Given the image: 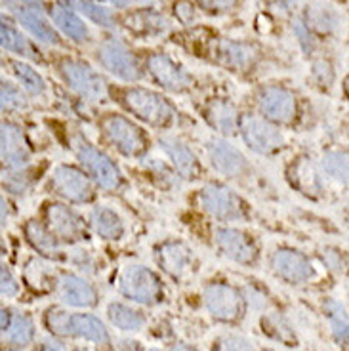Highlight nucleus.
<instances>
[{"label":"nucleus","instance_id":"nucleus-5","mask_svg":"<svg viewBox=\"0 0 349 351\" xmlns=\"http://www.w3.org/2000/svg\"><path fill=\"white\" fill-rule=\"evenodd\" d=\"M97 58L105 69L119 79L130 82L140 77V67H138L136 58L132 56L130 50H126L123 44L117 40H107L101 44L97 50Z\"/></svg>","mask_w":349,"mask_h":351},{"label":"nucleus","instance_id":"nucleus-42","mask_svg":"<svg viewBox=\"0 0 349 351\" xmlns=\"http://www.w3.org/2000/svg\"><path fill=\"white\" fill-rule=\"evenodd\" d=\"M18 282L16 279L12 277V273L10 269H6V265L2 267V296H6V298H12V296H16L18 294Z\"/></svg>","mask_w":349,"mask_h":351},{"label":"nucleus","instance_id":"nucleus-6","mask_svg":"<svg viewBox=\"0 0 349 351\" xmlns=\"http://www.w3.org/2000/svg\"><path fill=\"white\" fill-rule=\"evenodd\" d=\"M241 132L245 138L246 145L256 153H273L282 145V136L277 128H273L258 117L246 114L241 119Z\"/></svg>","mask_w":349,"mask_h":351},{"label":"nucleus","instance_id":"nucleus-49","mask_svg":"<svg viewBox=\"0 0 349 351\" xmlns=\"http://www.w3.org/2000/svg\"><path fill=\"white\" fill-rule=\"evenodd\" d=\"M2 221H6V202L2 201Z\"/></svg>","mask_w":349,"mask_h":351},{"label":"nucleus","instance_id":"nucleus-37","mask_svg":"<svg viewBox=\"0 0 349 351\" xmlns=\"http://www.w3.org/2000/svg\"><path fill=\"white\" fill-rule=\"evenodd\" d=\"M46 325L56 334L71 336V315L63 313L60 309H50L46 315Z\"/></svg>","mask_w":349,"mask_h":351},{"label":"nucleus","instance_id":"nucleus-51","mask_svg":"<svg viewBox=\"0 0 349 351\" xmlns=\"http://www.w3.org/2000/svg\"><path fill=\"white\" fill-rule=\"evenodd\" d=\"M10 351H14V350H10Z\"/></svg>","mask_w":349,"mask_h":351},{"label":"nucleus","instance_id":"nucleus-9","mask_svg":"<svg viewBox=\"0 0 349 351\" xmlns=\"http://www.w3.org/2000/svg\"><path fill=\"white\" fill-rule=\"evenodd\" d=\"M80 160L86 167V170L96 180L97 185H101L104 189H117L121 185V172L115 167L113 160L104 155L101 151H97L92 145H82L79 151Z\"/></svg>","mask_w":349,"mask_h":351},{"label":"nucleus","instance_id":"nucleus-27","mask_svg":"<svg viewBox=\"0 0 349 351\" xmlns=\"http://www.w3.org/2000/svg\"><path fill=\"white\" fill-rule=\"evenodd\" d=\"M53 23L58 25V29H62L63 35H67L73 40H86L88 29L86 25L82 23V19L77 18L73 12H69L67 8H56L52 12Z\"/></svg>","mask_w":349,"mask_h":351},{"label":"nucleus","instance_id":"nucleus-41","mask_svg":"<svg viewBox=\"0 0 349 351\" xmlns=\"http://www.w3.org/2000/svg\"><path fill=\"white\" fill-rule=\"evenodd\" d=\"M294 33H296L298 40L302 44V48L306 50V52H311L315 48L313 38H311V33H309V29H307L302 21H294Z\"/></svg>","mask_w":349,"mask_h":351},{"label":"nucleus","instance_id":"nucleus-22","mask_svg":"<svg viewBox=\"0 0 349 351\" xmlns=\"http://www.w3.org/2000/svg\"><path fill=\"white\" fill-rule=\"evenodd\" d=\"M160 147L165 149L168 157L172 158L176 170L184 176V178H191L195 174L197 162H195V157H193L191 151L187 149L184 143L172 140V138H163L160 140Z\"/></svg>","mask_w":349,"mask_h":351},{"label":"nucleus","instance_id":"nucleus-19","mask_svg":"<svg viewBox=\"0 0 349 351\" xmlns=\"http://www.w3.org/2000/svg\"><path fill=\"white\" fill-rule=\"evenodd\" d=\"M2 160L10 168L25 167L29 160V151L21 130L12 123L2 124Z\"/></svg>","mask_w":349,"mask_h":351},{"label":"nucleus","instance_id":"nucleus-36","mask_svg":"<svg viewBox=\"0 0 349 351\" xmlns=\"http://www.w3.org/2000/svg\"><path fill=\"white\" fill-rule=\"evenodd\" d=\"M0 43H2V48H4V50L21 53V56H27V53H29V46H27L25 38L19 35L14 27L6 25V23L0 25Z\"/></svg>","mask_w":349,"mask_h":351},{"label":"nucleus","instance_id":"nucleus-3","mask_svg":"<svg viewBox=\"0 0 349 351\" xmlns=\"http://www.w3.org/2000/svg\"><path fill=\"white\" fill-rule=\"evenodd\" d=\"M204 304L212 315L219 319V321H237L245 313V300L241 296V292L235 290L229 285H221V282H214L208 285L204 292Z\"/></svg>","mask_w":349,"mask_h":351},{"label":"nucleus","instance_id":"nucleus-26","mask_svg":"<svg viewBox=\"0 0 349 351\" xmlns=\"http://www.w3.org/2000/svg\"><path fill=\"white\" fill-rule=\"evenodd\" d=\"M321 165H323L324 172L330 176L332 180H336L338 184L349 185V151H326L323 155Z\"/></svg>","mask_w":349,"mask_h":351},{"label":"nucleus","instance_id":"nucleus-48","mask_svg":"<svg viewBox=\"0 0 349 351\" xmlns=\"http://www.w3.org/2000/svg\"><path fill=\"white\" fill-rule=\"evenodd\" d=\"M172 351H197L195 348H189V346H176V348H172Z\"/></svg>","mask_w":349,"mask_h":351},{"label":"nucleus","instance_id":"nucleus-28","mask_svg":"<svg viewBox=\"0 0 349 351\" xmlns=\"http://www.w3.org/2000/svg\"><path fill=\"white\" fill-rule=\"evenodd\" d=\"M126 25H130L134 31L143 33V35H155V33H163L166 29V19L158 16L157 12L151 10H141L132 14L130 18H126Z\"/></svg>","mask_w":349,"mask_h":351},{"label":"nucleus","instance_id":"nucleus-47","mask_svg":"<svg viewBox=\"0 0 349 351\" xmlns=\"http://www.w3.org/2000/svg\"><path fill=\"white\" fill-rule=\"evenodd\" d=\"M43 351H63L60 346H56L53 342H46L43 346Z\"/></svg>","mask_w":349,"mask_h":351},{"label":"nucleus","instance_id":"nucleus-16","mask_svg":"<svg viewBox=\"0 0 349 351\" xmlns=\"http://www.w3.org/2000/svg\"><path fill=\"white\" fill-rule=\"evenodd\" d=\"M60 296L63 304L71 307H92L96 304L97 294L94 287L79 275L65 273L60 279Z\"/></svg>","mask_w":349,"mask_h":351},{"label":"nucleus","instance_id":"nucleus-32","mask_svg":"<svg viewBox=\"0 0 349 351\" xmlns=\"http://www.w3.org/2000/svg\"><path fill=\"white\" fill-rule=\"evenodd\" d=\"M237 111L233 109V106H229L226 101H218L214 106L210 107L208 117L212 124L218 128L219 132L224 134H233L235 132V124H237Z\"/></svg>","mask_w":349,"mask_h":351},{"label":"nucleus","instance_id":"nucleus-4","mask_svg":"<svg viewBox=\"0 0 349 351\" xmlns=\"http://www.w3.org/2000/svg\"><path fill=\"white\" fill-rule=\"evenodd\" d=\"M104 130L109 141L126 157H136L145 147V136L136 124H132L124 117H107L104 121Z\"/></svg>","mask_w":349,"mask_h":351},{"label":"nucleus","instance_id":"nucleus-43","mask_svg":"<svg viewBox=\"0 0 349 351\" xmlns=\"http://www.w3.org/2000/svg\"><path fill=\"white\" fill-rule=\"evenodd\" d=\"M202 8L210 10V12H221V10H229L235 6L237 0H199Z\"/></svg>","mask_w":349,"mask_h":351},{"label":"nucleus","instance_id":"nucleus-18","mask_svg":"<svg viewBox=\"0 0 349 351\" xmlns=\"http://www.w3.org/2000/svg\"><path fill=\"white\" fill-rule=\"evenodd\" d=\"M48 221H50V228L58 235V237L75 239L84 237V226H82V219L75 214V212L63 206V204H50V208L46 210Z\"/></svg>","mask_w":349,"mask_h":351},{"label":"nucleus","instance_id":"nucleus-21","mask_svg":"<svg viewBox=\"0 0 349 351\" xmlns=\"http://www.w3.org/2000/svg\"><path fill=\"white\" fill-rule=\"evenodd\" d=\"M71 336H79L94 343L109 342V334L104 323L97 317L88 315V313L71 315Z\"/></svg>","mask_w":349,"mask_h":351},{"label":"nucleus","instance_id":"nucleus-34","mask_svg":"<svg viewBox=\"0 0 349 351\" xmlns=\"http://www.w3.org/2000/svg\"><path fill=\"white\" fill-rule=\"evenodd\" d=\"M296 184L309 195H317L323 185H321V180L315 172V168L307 162V160H302L296 167Z\"/></svg>","mask_w":349,"mask_h":351},{"label":"nucleus","instance_id":"nucleus-12","mask_svg":"<svg viewBox=\"0 0 349 351\" xmlns=\"http://www.w3.org/2000/svg\"><path fill=\"white\" fill-rule=\"evenodd\" d=\"M52 185L58 193L75 202H84L92 197L88 178L73 167H58L52 176Z\"/></svg>","mask_w":349,"mask_h":351},{"label":"nucleus","instance_id":"nucleus-30","mask_svg":"<svg viewBox=\"0 0 349 351\" xmlns=\"http://www.w3.org/2000/svg\"><path fill=\"white\" fill-rule=\"evenodd\" d=\"M109 319H111V323H113L117 328H121V330H140L141 326H143V317L138 313V311H134L130 307L123 306V304H111L109 306Z\"/></svg>","mask_w":349,"mask_h":351},{"label":"nucleus","instance_id":"nucleus-24","mask_svg":"<svg viewBox=\"0 0 349 351\" xmlns=\"http://www.w3.org/2000/svg\"><path fill=\"white\" fill-rule=\"evenodd\" d=\"M92 226L97 235H101L104 239H119L123 237L124 233V226L119 214L105 206H97L96 210L92 212Z\"/></svg>","mask_w":349,"mask_h":351},{"label":"nucleus","instance_id":"nucleus-11","mask_svg":"<svg viewBox=\"0 0 349 351\" xmlns=\"http://www.w3.org/2000/svg\"><path fill=\"white\" fill-rule=\"evenodd\" d=\"M204 210L219 219H233L241 216V201L224 185H206L201 191Z\"/></svg>","mask_w":349,"mask_h":351},{"label":"nucleus","instance_id":"nucleus-33","mask_svg":"<svg viewBox=\"0 0 349 351\" xmlns=\"http://www.w3.org/2000/svg\"><path fill=\"white\" fill-rule=\"evenodd\" d=\"M14 73H16V77H18L19 82L23 84V88L29 94H33V96L43 94L44 80L33 67H29L25 63H14Z\"/></svg>","mask_w":349,"mask_h":351},{"label":"nucleus","instance_id":"nucleus-39","mask_svg":"<svg viewBox=\"0 0 349 351\" xmlns=\"http://www.w3.org/2000/svg\"><path fill=\"white\" fill-rule=\"evenodd\" d=\"M25 106L23 96L19 94V90L16 86H12L10 82H2V109H19Z\"/></svg>","mask_w":349,"mask_h":351},{"label":"nucleus","instance_id":"nucleus-44","mask_svg":"<svg viewBox=\"0 0 349 351\" xmlns=\"http://www.w3.org/2000/svg\"><path fill=\"white\" fill-rule=\"evenodd\" d=\"M176 16L182 19L184 23H189L193 18H195V12H193V6L189 2H180L178 8H176Z\"/></svg>","mask_w":349,"mask_h":351},{"label":"nucleus","instance_id":"nucleus-40","mask_svg":"<svg viewBox=\"0 0 349 351\" xmlns=\"http://www.w3.org/2000/svg\"><path fill=\"white\" fill-rule=\"evenodd\" d=\"M216 351H254L250 342L246 338H241V336H229L226 340H221L218 343Z\"/></svg>","mask_w":349,"mask_h":351},{"label":"nucleus","instance_id":"nucleus-31","mask_svg":"<svg viewBox=\"0 0 349 351\" xmlns=\"http://www.w3.org/2000/svg\"><path fill=\"white\" fill-rule=\"evenodd\" d=\"M4 334H6V338L12 343H16V346H27V343L33 340V334H35L33 321L27 315H23V313H18V315L12 317L10 328Z\"/></svg>","mask_w":349,"mask_h":351},{"label":"nucleus","instance_id":"nucleus-8","mask_svg":"<svg viewBox=\"0 0 349 351\" xmlns=\"http://www.w3.org/2000/svg\"><path fill=\"white\" fill-rule=\"evenodd\" d=\"M271 267L275 275L287 282H306L313 277V267L306 256L290 248H280L271 258Z\"/></svg>","mask_w":349,"mask_h":351},{"label":"nucleus","instance_id":"nucleus-7","mask_svg":"<svg viewBox=\"0 0 349 351\" xmlns=\"http://www.w3.org/2000/svg\"><path fill=\"white\" fill-rule=\"evenodd\" d=\"M63 79L67 80L77 94L88 99H99L105 96V82L96 71L90 69L86 63L80 62H63L62 63Z\"/></svg>","mask_w":349,"mask_h":351},{"label":"nucleus","instance_id":"nucleus-10","mask_svg":"<svg viewBox=\"0 0 349 351\" xmlns=\"http://www.w3.org/2000/svg\"><path fill=\"white\" fill-rule=\"evenodd\" d=\"M10 10L14 12V16L21 21V25L25 27L36 40L46 44H58V35L52 27L46 23L43 18V4H29V2H10Z\"/></svg>","mask_w":349,"mask_h":351},{"label":"nucleus","instance_id":"nucleus-15","mask_svg":"<svg viewBox=\"0 0 349 351\" xmlns=\"http://www.w3.org/2000/svg\"><path fill=\"white\" fill-rule=\"evenodd\" d=\"M147 69L160 86L172 92H180L189 86V77L185 75L184 69H180L165 53H153L147 60Z\"/></svg>","mask_w":349,"mask_h":351},{"label":"nucleus","instance_id":"nucleus-20","mask_svg":"<svg viewBox=\"0 0 349 351\" xmlns=\"http://www.w3.org/2000/svg\"><path fill=\"white\" fill-rule=\"evenodd\" d=\"M210 157L216 170L229 178H235L245 170V157L227 141H216L210 149Z\"/></svg>","mask_w":349,"mask_h":351},{"label":"nucleus","instance_id":"nucleus-13","mask_svg":"<svg viewBox=\"0 0 349 351\" xmlns=\"http://www.w3.org/2000/svg\"><path fill=\"white\" fill-rule=\"evenodd\" d=\"M260 107L267 119L275 123H290L296 113V99L287 88L269 86L260 94Z\"/></svg>","mask_w":349,"mask_h":351},{"label":"nucleus","instance_id":"nucleus-46","mask_svg":"<svg viewBox=\"0 0 349 351\" xmlns=\"http://www.w3.org/2000/svg\"><path fill=\"white\" fill-rule=\"evenodd\" d=\"M92 2H107V4H113V6H126L130 0H92Z\"/></svg>","mask_w":349,"mask_h":351},{"label":"nucleus","instance_id":"nucleus-50","mask_svg":"<svg viewBox=\"0 0 349 351\" xmlns=\"http://www.w3.org/2000/svg\"><path fill=\"white\" fill-rule=\"evenodd\" d=\"M151 351H158V350H151Z\"/></svg>","mask_w":349,"mask_h":351},{"label":"nucleus","instance_id":"nucleus-14","mask_svg":"<svg viewBox=\"0 0 349 351\" xmlns=\"http://www.w3.org/2000/svg\"><path fill=\"white\" fill-rule=\"evenodd\" d=\"M216 245L233 262L250 263L256 260V246L250 241V237L245 235L243 231H239V229H218Z\"/></svg>","mask_w":349,"mask_h":351},{"label":"nucleus","instance_id":"nucleus-29","mask_svg":"<svg viewBox=\"0 0 349 351\" xmlns=\"http://www.w3.org/2000/svg\"><path fill=\"white\" fill-rule=\"evenodd\" d=\"M25 235L29 243L35 246L38 252L44 256H58V243L56 239L44 229L43 223H38L35 219H31L25 226Z\"/></svg>","mask_w":349,"mask_h":351},{"label":"nucleus","instance_id":"nucleus-45","mask_svg":"<svg viewBox=\"0 0 349 351\" xmlns=\"http://www.w3.org/2000/svg\"><path fill=\"white\" fill-rule=\"evenodd\" d=\"M324 262L328 263V265H332V269H338V271L341 269V258L336 254V252H332V250L324 252Z\"/></svg>","mask_w":349,"mask_h":351},{"label":"nucleus","instance_id":"nucleus-17","mask_svg":"<svg viewBox=\"0 0 349 351\" xmlns=\"http://www.w3.org/2000/svg\"><path fill=\"white\" fill-rule=\"evenodd\" d=\"M191 248L184 243H166L157 250V262L170 277H184L191 265Z\"/></svg>","mask_w":349,"mask_h":351},{"label":"nucleus","instance_id":"nucleus-35","mask_svg":"<svg viewBox=\"0 0 349 351\" xmlns=\"http://www.w3.org/2000/svg\"><path fill=\"white\" fill-rule=\"evenodd\" d=\"M73 6H77L79 12H82L97 25L107 27V29L115 27V16L107 8H101L97 4H90V2H80V0H73Z\"/></svg>","mask_w":349,"mask_h":351},{"label":"nucleus","instance_id":"nucleus-1","mask_svg":"<svg viewBox=\"0 0 349 351\" xmlns=\"http://www.w3.org/2000/svg\"><path fill=\"white\" fill-rule=\"evenodd\" d=\"M119 289L124 296L138 304H157L163 298V285L155 273L143 265H128L119 279Z\"/></svg>","mask_w":349,"mask_h":351},{"label":"nucleus","instance_id":"nucleus-38","mask_svg":"<svg viewBox=\"0 0 349 351\" xmlns=\"http://www.w3.org/2000/svg\"><path fill=\"white\" fill-rule=\"evenodd\" d=\"M263 326H267V328H263V330H267L271 336H275V338H279L282 342H287L288 346H292L294 343V332L290 330V326L282 321V319H277V317H273V319H267Z\"/></svg>","mask_w":349,"mask_h":351},{"label":"nucleus","instance_id":"nucleus-23","mask_svg":"<svg viewBox=\"0 0 349 351\" xmlns=\"http://www.w3.org/2000/svg\"><path fill=\"white\" fill-rule=\"evenodd\" d=\"M256 58L254 48L248 44L233 43V40H221L218 44V60L229 67H246Z\"/></svg>","mask_w":349,"mask_h":351},{"label":"nucleus","instance_id":"nucleus-2","mask_svg":"<svg viewBox=\"0 0 349 351\" xmlns=\"http://www.w3.org/2000/svg\"><path fill=\"white\" fill-rule=\"evenodd\" d=\"M124 106L130 109L141 121L153 124V126H163L172 119V107L165 97L158 96L151 90L143 88H132L124 94Z\"/></svg>","mask_w":349,"mask_h":351},{"label":"nucleus","instance_id":"nucleus-25","mask_svg":"<svg viewBox=\"0 0 349 351\" xmlns=\"http://www.w3.org/2000/svg\"><path fill=\"white\" fill-rule=\"evenodd\" d=\"M324 313L330 323L332 336L338 343H349V317L340 302L336 300H326L324 302Z\"/></svg>","mask_w":349,"mask_h":351}]
</instances>
